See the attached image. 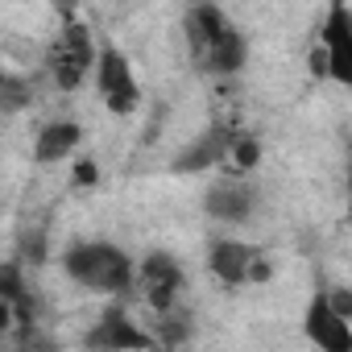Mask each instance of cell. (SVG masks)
Masks as SVG:
<instances>
[{
    "mask_svg": "<svg viewBox=\"0 0 352 352\" xmlns=\"http://www.w3.org/2000/svg\"><path fill=\"white\" fill-rule=\"evenodd\" d=\"M187 42L199 67L220 71V75H236L249 58L245 34L216 9V5H199L187 13Z\"/></svg>",
    "mask_w": 352,
    "mask_h": 352,
    "instance_id": "obj_1",
    "label": "cell"
},
{
    "mask_svg": "<svg viewBox=\"0 0 352 352\" xmlns=\"http://www.w3.org/2000/svg\"><path fill=\"white\" fill-rule=\"evenodd\" d=\"M63 270L71 282H79L83 290L96 294H124L133 286V261L124 249L108 245V241H83L71 245L63 257Z\"/></svg>",
    "mask_w": 352,
    "mask_h": 352,
    "instance_id": "obj_2",
    "label": "cell"
},
{
    "mask_svg": "<svg viewBox=\"0 0 352 352\" xmlns=\"http://www.w3.org/2000/svg\"><path fill=\"white\" fill-rule=\"evenodd\" d=\"M96 46H91V34L83 30V25H67L58 38H54V46H50V54H46V75L54 79V87L58 91H75V87H83V79L96 71Z\"/></svg>",
    "mask_w": 352,
    "mask_h": 352,
    "instance_id": "obj_3",
    "label": "cell"
},
{
    "mask_svg": "<svg viewBox=\"0 0 352 352\" xmlns=\"http://www.w3.org/2000/svg\"><path fill=\"white\" fill-rule=\"evenodd\" d=\"M96 91L104 96L108 112H116V116H129L137 108V100H141V87L133 79L129 58L120 50H112V46H104L100 58H96Z\"/></svg>",
    "mask_w": 352,
    "mask_h": 352,
    "instance_id": "obj_4",
    "label": "cell"
},
{
    "mask_svg": "<svg viewBox=\"0 0 352 352\" xmlns=\"http://www.w3.org/2000/svg\"><path fill=\"white\" fill-rule=\"evenodd\" d=\"M319 75H331L336 83L352 87V21H348V9H331L327 21H323V46L319 54L311 58Z\"/></svg>",
    "mask_w": 352,
    "mask_h": 352,
    "instance_id": "obj_5",
    "label": "cell"
},
{
    "mask_svg": "<svg viewBox=\"0 0 352 352\" xmlns=\"http://www.w3.org/2000/svg\"><path fill=\"white\" fill-rule=\"evenodd\" d=\"M83 348L87 352H145L153 348V340L120 311V307H108L83 336Z\"/></svg>",
    "mask_w": 352,
    "mask_h": 352,
    "instance_id": "obj_6",
    "label": "cell"
},
{
    "mask_svg": "<svg viewBox=\"0 0 352 352\" xmlns=\"http://www.w3.org/2000/svg\"><path fill=\"white\" fill-rule=\"evenodd\" d=\"M302 336L319 348V352H352V323L327 302V290L315 294L307 302V315H302Z\"/></svg>",
    "mask_w": 352,
    "mask_h": 352,
    "instance_id": "obj_7",
    "label": "cell"
},
{
    "mask_svg": "<svg viewBox=\"0 0 352 352\" xmlns=\"http://www.w3.org/2000/svg\"><path fill=\"white\" fill-rule=\"evenodd\" d=\"M137 278H141L145 298H149V307H153L157 315L174 311V294L183 290V270H179V261H174V253H149V257L141 261Z\"/></svg>",
    "mask_w": 352,
    "mask_h": 352,
    "instance_id": "obj_8",
    "label": "cell"
},
{
    "mask_svg": "<svg viewBox=\"0 0 352 352\" xmlns=\"http://www.w3.org/2000/svg\"><path fill=\"white\" fill-rule=\"evenodd\" d=\"M204 208L220 224H245L253 216V208H257V191L241 179V174H232V179H220L216 187H208Z\"/></svg>",
    "mask_w": 352,
    "mask_h": 352,
    "instance_id": "obj_9",
    "label": "cell"
},
{
    "mask_svg": "<svg viewBox=\"0 0 352 352\" xmlns=\"http://www.w3.org/2000/svg\"><path fill=\"white\" fill-rule=\"evenodd\" d=\"M257 261H261V253H253L245 241H232V236H220V241H212V249H208V270H212L224 286L253 282Z\"/></svg>",
    "mask_w": 352,
    "mask_h": 352,
    "instance_id": "obj_10",
    "label": "cell"
},
{
    "mask_svg": "<svg viewBox=\"0 0 352 352\" xmlns=\"http://www.w3.org/2000/svg\"><path fill=\"white\" fill-rule=\"evenodd\" d=\"M236 137H241V133H232V129H212V133H204L199 141H191L179 157H174V170H179V174H195V170H208V166H224V162L232 157Z\"/></svg>",
    "mask_w": 352,
    "mask_h": 352,
    "instance_id": "obj_11",
    "label": "cell"
},
{
    "mask_svg": "<svg viewBox=\"0 0 352 352\" xmlns=\"http://www.w3.org/2000/svg\"><path fill=\"white\" fill-rule=\"evenodd\" d=\"M83 141V129L75 120H50L38 129V141H34V162L50 166V162H67Z\"/></svg>",
    "mask_w": 352,
    "mask_h": 352,
    "instance_id": "obj_12",
    "label": "cell"
},
{
    "mask_svg": "<svg viewBox=\"0 0 352 352\" xmlns=\"http://www.w3.org/2000/svg\"><path fill=\"white\" fill-rule=\"evenodd\" d=\"M17 340H13V352H58V344H54V336L50 331H42L38 323H17V331H13Z\"/></svg>",
    "mask_w": 352,
    "mask_h": 352,
    "instance_id": "obj_13",
    "label": "cell"
},
{
    "mask_svg": "<svg viewBox=\"0 0 352 352\" xmlns=\"http://www.w3.org/2000/svg\"><path fill=\"white\" fill-rule=\"evenodd\" d=\"M34 100V83H25V79H17V75H5L0 79V104H5V112H17V108H25Z\"/></svg>",
    "mask_w": 352,
    "mask_h": 352,
    "instance_id": "obj_14",
    "label": "cell"
},
{
    "mask_svg": "<svg viewBox=\"0 0 352 352\" xmlns=\"http://www.w3.org/2000/svg\"><path fill=\"white\" fill-rule=\"evenodd\" d=\"M187 315H179V311H166L162 319H157V344L162 348H174V344H183L187 340Z\"/></svg>",
    "mask_w": 352,
    "mask_h": 352,
    "instance_id": "obj_15",
    "label": "cell"
},
{
    "mask_svg": "<svg viewBox=\"0 0 352 352\" xmlns=\"http://www.w3.org/2000/svg\"><path fill=\"white\" fill-rule=\"evenodd\" d=\"M257 157H261V145L253 141V137H236V145H232V170L236 174H249L253 166H257Z\"/></svg>",
    "mask_w": 352,
    "mask_h": 352,
    "instance_id": "obj_16",
    "label": "cell"
},
{
    "mask_svg": "<svg viewBox=\"0 0 352 352\" xmlns=\"http://www.w3.org/2000/svg\"><path fill=\"white\" fill-rule=\"evenodd\" d=\"M96 179H100V170H96V162L79 157V162H75V183H79V187H91Z\"/></svg>",
    "mask_w": 352,
    "mask_h": 352,
    "instance_id": "obj_17",
    "label": "cell"
},
{
    "mask_svg": "<svg viewBox=\"0 0 352 352\" xmlns=\"http://www.w3.org/2000/svg\"><path fill=\"white\" fill-rule=\"evenodd\" d=\"M327 302H331V307H336L344 319L352 315V294H348V290H327Z\"/></svg>",
    "mask_w": 352,
    "mask_h": 352,
    "instance_id": "obj_18",
    "label": "cell"
},
{
    "mask_svg": "<svg viewBox=\"0 0 352 352\" xmlns=\"http://www.w3.org/2000/svg\"><path fill=\"white\" fill-rule=\"evenodd\" d=\"M348 220H352V174H348Z\"/></svg>",
    "mask_w": 352,
    "mask_h": 352,
    "instance_id": "obj_19",
    "label": "cell"
},
{
    "mask_svg": "<svg viewBox=\"0 0 352 352\" xmlns=\"http://www.w3.org/2000/svg\"><path fill=\"white\" fill-rule=\"evenodd\" d=\"M348 21H352V9H348Z\"/></svg>",
    "mask_w": 352,
    "mask_h": 352,
    "instance_id": "obj_20",
    "label": "cell"
}]
</instances>
